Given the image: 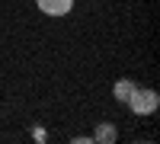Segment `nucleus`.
Listing matches in <instances>:
<instances>
[{
  "instance_id": "obj_1",
  "label": "nucleus",
  "mask_w": 160,
  "mask_h": 144,
  "mask_svg": "<svg viewBox=\"0 0 160 144\" xmlns=\"http://www.w3.org/2000/svg\"><path fill=\"white\" fill-rule=\"evenodd\" d=\"M125 106L135 115H154L157 106H160V96H157V90H151V87H135V93L128 96Z\"/></svg>"
},
{
  "instance_id": "obj_2",
  "label": "nucleus",
  "mask_w": 160,
  "mask_h": 144,
  "mask_svg": "<svg viewBox=\"0 0 160 144\" xmlns=\"http://www.w3.org/2000/svg\"><path fill=\"white\" fill-rule=\"evenodd\" d=\"M38 3V10L45 13V16H68V13L74 10V0H35Z\"/></svg>"
},
{
  "instance_id": "obj_3",
  "label": "nucleus",
  "mask_w": 160,
  "mask_h": 144,
  "mask_svg": "<svg viewBox=\"0 0 160 144\" xmlns=\"http://www.w3.org/2000/svg\"><path fill=\"white\" fill-rule=\"evenodd\" d=\"M115 138H118V128L112 122H99L96 132H93V141H99V144H112Z\"/></svg>"
},
{
  "instance_id": "obj_4",
  "label": "nucleus",
  "mask_w": 160,
  "mask_h": 144,
  "mask_svg": "<svg viewBox=\"0 0 160 144\" xmlns=\"http://www.w3.org/2000/svg\"><path fill=\"white\" fill-rule=\"evenodd\" d=\"M135 80H115V87H112V96L118 99V102H128V96L135 93Z\"/></svg>"
},
{
  "instance_id": "obj_5",
  "label": "nucleus",
  "mask_w": 160,
  "mask_h": 144,
  "mask_svg": "<svg viewBox=\"0 0 160 144\" xmlns=\"http://www.w3.org/2000/svg\"><path fill=\"white\" fill-rule=\"evenodd\" d=\"M32 138L42 144V141H48V132H45V128H32Z\"/></svg>"
}]
</instances>
